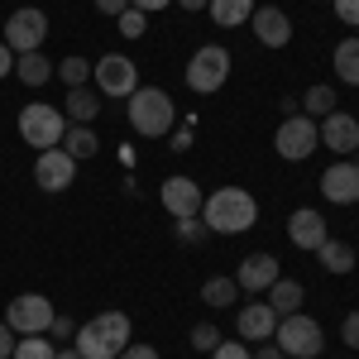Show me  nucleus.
I'll use <instances>...</instances> for the list:
<instances>
[{"label": "nucleus", "instance_id": "nucleus-1", "mask_svg": "<svg viewBox=\"0 0 359 359\" xmlns=\"http://www.w3.org/2000/svg\"><path fill=\"white\" fill-rule=\"evenodd\" d=\"M254 221H259V206L245 187H221L201 201V225L211 235H245Z\"/></svg>", "mask_w": 359, "mask_h": 359}, {"label": "nucleus", "instance_id": "nucleus-2", "mask_svg": "<svg viewBox=\"0 0 359 359\" xmlns=\"http://www.w3.org/2000/svg\"><path fill=\"white\" fill-rule=\"evenodd\" d=\"M72 345H77L82 359H115L130 345V316L125 311H101V316H91L82 331H77Z\"/></svg>", "mask_w": 359, "mask_h": 359}, {"label": "nucleus", "instance_id": "nucleus-3", "mask_svg": "<svg viewBox=\"0 0 359 359\" xmlns=\"http://www.w3.org/2000/svg\"><path fill=\"white\" fill-rule=\"evenodd\" d=\"M130 125H135V135H144V139H163L168 130L177 125L172 96L158 91V86H139L135 96H130Z\"/></svg>", "mask_w": 359, "mask_h": 359}, {"label": "nucleus", "instance_id": "nucleus-4", "mask_svg": "<svg viewBox=\"0 0 359 359\" xmlns=\"http://www.w3.org/2000/svg\"><path fill=\"white\" fill-rule=\"evenodd\" d=\"M273 345L287 359H316L321 350H326V331H321V321H311L306 311H292V316L278 321Z\"/></svg>", "mask_w": 359, "mask_h": 359}, {"label": "nucleus", "instance_id": "nucleus-5", "mask_svg": "<svg viewBox=\"0 0 359 359\" xmlns=\"http://www.w3.org/2000/svg\"><path fill=\"white\" fill-rule=\"evenodd\" d=\"M62 130H67V115L57 111V106L34 101V106L20 111V139L34 144L39 154H43V149H57V144H62Z\"/></svg>", "mask_w": 359, "mask_h": 359}, {"label": "nucleus", "instance_id": "nucleus-6", "mask_svg": "<svg viewBox=\"0 0 359 359\" xmlns=\"http://www.w3.org/2000/svg\"><path fill=\"white\" fill-rule=\"evenodd\" d=\"M273 149H278V158L302 163V158H311V154L321 149V125H316L311 115H287V120L278 125V135H273Z\"/></svg>", "mask_w": 359, "mask_h": 359}, {"label": "nucleus", "instance_id": "nucleus-7", "mask_svg": "<svg viewBox=\"0 0 359 359\" xmlns=\"http://www.w3.org/2000/svg\"><path fill=\"white\" fill-rule=\"evenodd\" d=\"M53 316L57 311L43 292H20V297H10V306H5V326L15 335H48Z\"/></svg>", "mask_w": 359, "mask_h": 359}, {"label": "nucleus", "instance_id": "nucleus-8", "mask_svg": "<svg viewBox=\"0 0 359 359\" xmlns=\"http://www.w3.org/2000/svg\"><path fill=\"white\" fill-rule=\"evenodd\" d=\"M230 77V53H225L221 43H206V48H196L192 62H187V86H192L196 96H216Z\"/></svg>", "mask_w": 359, "mask_h": 359}, {"label": "nucleus", "instance_id": "nucleus-9", "mask_svg": "<svg viewBox=\"0 0 359 359\" xmlns=\"http://www.w3.org/2000/svg\"><path fill=\"white\" fill-rule=\"evenodd\" d=\"M43 39H48V15L39 5H25L5 20V48L10 53H39Z\"/></svg>", "mask_w": 359, "mask_h": 359}, {"label": "nucleus", "instance_id": "nucleus-10", "mask_svg": "<svg viewBox=\"0 0 359 359\" xmlns=\"http://www.w3.org/2000/svg\"><path fill=\"white\" fill-rule=\"evenodd\" d=\"M91 77L101 86V96H135L139 91V67L125 53H106L101 62H91Z\"/></svg>", "mask_w": 359, "mask_h": 359}, {"label": "nucleus", "instance_id": "nucleus-11", "mask_svg": "<svg viewBox=\"0 0 359 359\" xmlns=\"http://www.w3.org/2000/svg\"><path fill=\"white\" fill-rule=\"evenodd\" d=\"M158 201H163L168 216H177V221H192V216H201V187H196L192 177H182V172H172L163 182V192H158Z\"/></svg>", "mask_w": 359, "mask_h": 359}, {"label": "nucleus", "instance_id": "nucleus-12", "mask_svg": "<svg viewBox=\"0 0 359 359\" xmlns=\"http://www.w3.org/2000/svg\"><path fill=\"white\" fill-rule=\"evenodd\" d=\"M321 196L331 201V206H355L359 201V163L350 158H340L321 172Z\"/></svg>", "mask_w": 359, "mask_h": 359}, {"label": "nucleus", "instance_id": "nucleus-13", "mask_svg": "<svg viewBox=\"0 0 359 359\" xmlns=\"http://www.w3.org/2000/svg\"><path fill=\"white\" fill-rule=\"evenodd\" d=\"M72 177H77V158H67L62 149H43V154L34 158V182H39L43 192L72 187Z\"/></svg>", "mask_w": 359, "mask_h": 359}, {"label": "nucleus", "instance_id": "nucleus-14", "mask_svg": "<svg viewBox=\"0 0 359 359\" xmlns=\"http://www.w3.org/2000/svg\"><path fill=\"white\" fill-rule=\"evenodd\" d=\"M287 240H292L297 249H306V254H316V249L331 240V230H326V216H321V211H311V206L292 211V216H287Z\"/></svg>", "mask_w": 359, "mask_h": 359}, {"label": "nucleus", "instance_id": "nucleus-15", "mask_svg": "<svg viewBox=\"0 0 359 359\" xmlns=\"http://www.w3.org/2000/svg\"><path fill=\"white\" fill-rule=\"evenodd\" d=\"M249 25H254V39H259L264 48H287V39H292V20H287L278 5L254 10V15H249Z\"/></svg>", "mask_w": 359, "mask_h": 359}, {"label": "nucleus", "instance_id": "nucleus-16", "mask_svg": "<svg viewBox=\"0 0 359 359\" xmlns=\"http://www.w3.org/2000/svg\"><path fill=\"white\" fill-rule=\"evenodd\" d=\"M321 144L335 149L340 158H350V154L359 149V120H355V115H345V111H331L326 120H321Z\"/></svg>", "mask_w": 359, "mask_h": 359}, {"label": "nucleus", "instance_id": "nucleus-17", "mask_svg": "<svg viewBox=\"0 0 359 359\" xmlns=\"http://www.w3.org/2000/svg\"><path fill=\"white\" fill-rule=\"evenodd\" d=\"M235 326H240V335H245V340L264 345V340H273V331H278V311L269 302H249V306H240Z\"/></svg>", "mask_w": 359, "mask_h": 359}, {"label": "nucleus", "instance_id": "nucleus-18", "mask_svg": "<svg viewBox=\"0 0 359 359\" xmlns=\"http://www.w3.org/2000/svg\"><path fill=\"white\" fill-rule=\"evenodd\" d=\"M278 278H283V273H278L273 254H249L245 264H240V273H235V283H240L245 292H269Z\"/></svg>", "mask_w": 359, "mask_h": 359}, {"label": "nucleus", "instance_id": "nucleus-19", "mask_svg": "<svg viewBox=\"0 0 359 359\" xmlns=\"http://www.w3.org/2000/svg\"><path fill=\"white\" fill-rule=\"evenodd\" d=\"M302 283H292V278H278L273 287H269V297H264V302L273 306L278 311V321H283V316H292V311H302Z\"/></svg>", "mask_w": 359, "mask_h": 359}, {"label": "nucleus", "instance_id": "nucleus-20", "mask_svg": "<svg viewBox=\"0 0 359 359\" xmlns=\"http://www.w3.org/2000/svg\"><path fill=\"white\" fill-rule=\"evenodd\" d=\"M62 106H67L62 115H67L72 125H91V120H96V111H101V91H86V86H72Z\"/></svg>", "mask_w": 359, "mask_h": 359}, {"label": "nucleus", "instance_id": "nucleus-21", "mask_svg": "<svg viewBox=\"0 0 359 359\" xmlns=\"http://www.w3.org/2000/svg\"><path fill=\"white\" fill-rule=\"evenodd\" d=\"M57 149H62L67 158H91V154L101 149V139H96V130H91V125H67Z\"/></svg>", "mask_w": 359, "mask_h": 359}, {"label": "nucleus", "instance_id": "nucleus-22", "mask_svg": "<svg viewBox=\"0 0 359 359\" xmlns=\"http://www.w3.org/2000/svg\"><path fill=\"white\" fill-rule=\"evenodd\" d=\"M15 77L25 86H43L53 77V62L43 57V48H39V53H15Z\"/></svg>", "mask_w": 359, "mask_h": 359}, {"label": "nucleus", "instance_id": "nucleus-23", "mask_svg": "<svg viewBox=\"0 0 359 359\" xmlns=\"http://www.w3.org/2000/svg\"><path fill=\"white\" fill-rule=\"evenodd\" d=\"M331 62H335V77L345 86H359V39H340Z\"/></svg>", "mask_w": 359, "mask_h": 359}, {"label": "nucleus", "instance_id": "nucleus-24", "mask_svg": "<svg viewBox=\"0 0 359 359\" xmlns=\"http://www.w3.org/2000/svg\"><path fill=\"white\" fill-rule=\"evenodd\" d=\"M206 10H211V20L221 29H235V25H249V15H254L259 5H254V0H211Z\"/></svg>", "mask_w": 359, "mask_h": 359}, {"label": "nucleus", "instance_id": "nucleus-25", "mask_svg": "<svg viewBox=\"0 0 359 359\" xmlns=\"http://www.w3.org/2000/svg\"><path fill=\"white\" fill-rule=\"evenodd\" d=\"M316 254H321V269H326V273H350V269H355V249L345 245V240H326Z\"/></svg>", "mask_w": 359, "mask_h": 359}, {"label": "nucleus", "instance_id": "nucleus-26", "mask_svg": "<svg viewBox=\"0 0 359 359\" xmlns=\"http://www.w3.org/2000/svg\"><path fill=\"white\" fill-rule=\"evenodd\" d=\"M235 292H240V283H235V278H206L201 302H206V306H230V302H235Z\"/></svg>", "mask_w": 359, "mask_h": 359}, {"label": "nucleus", "instance_id": "nucleus-27", "mask_svg": "<svg viewBox=\"0 0 359 359\" xmlns=\"http://www.w3.org/2000/svg\"><path fill=\"white\" fill-rule=\"evenodd\" d=\"M297 106H306L302 115H311V120H316V115L326 120V115L335 111V91H331V86H306V96L297 101Z\"/></svg>", "mask_w": 359, "mask_h": 359}, {"label": "nucleus", "instance_id": "nucleus-28", "mask_svg": "<svg viewBox=\"0 0 359 359\" xmlns=\"http://www.w3.org/2000/svg\"><path fill=\"white\" fill-rule=\"evenodd\" d=\"M53 77H62V82H67V91H72V86H86V77H91V62H86V57H62V62H53Z\"/></svg>", "mask_w": 359, "mask_h": 359}, {"label": "nucleus", "instance_id": "nucleus-29", "mask_svg": "<svg viewBox=\"0 0 359 359\" xmlns=\"http://www.w3.org/2000/svg\"><path fill=\"white\" fill-rule=\"evenodd\" d=\"M10 359H57V350L48 345V335H20Z\"/></svg>", "mask_w": 359, "mask_h": 359}, {"label": "nucleus", "instance_id": "nucleus-30", "mask_svg": "<svg viewBox=\"0 0 359 359\" xmlns=\"http://www.w3.org/2000/svg\"><path fill=\"white\" fill-rule=\"evenodd\" d=\"M216 345H221V331H216L211 321H201V326H192V350H206V355H211Z\"/></svg>", "mask_w": 359, "mask_h": 359}, {"label": "nucleus", "instance_id": "nucleus-31", "mask_svg": "<svg viewBox=\"0 0 359 359\" xmlns=\"http://www.w3.org/2000/svg\"><path fill=\"white\" fill-rule=\"evenodd\" d=\"M144 25H149V15H139V10H125V15H120V34H125V39H139Z\"/></svg>", "mask_w": 359, "mask_h": 359}, {"label": "nucleus", "instance_id": "nucleus-32", "mask_svg": "<svg viewBox=\"0 0 359 359\" xmlns=\"http://www.w3.org/2000/svg\"><path fill=\"white\" fill-rule=\"evenodd\" d=\"M335 20L345 29H359V0H335Z\"/></svg>", "mask_w": 359, "mask_h": 359}, {"label": "nucleus", "instance_id": "nucleus-33", "mask_svg": "<svg viewBox=\"0 0 359 359\" xmlns=\"http://www.w3.org/2000/svg\"><path fill=\"white\" fill-rule=\"evenodd\" d=\"M211 359H254V355H249V345H240V340H235V345H230V340H221V345L211 350Z\"/></svg>", "mask_w": 359, "mask_h": 359}, {"label": "nucleus", "instance_id": "nucleus-34", "mask_svg": "<svg viewBox=\"0 0 359 359\" xmlns=\"http://www.w3.org/2000/svg\"><path fill=\"white\" fill-rule=\"evenodd\" d=\"M177 235H182V240H201V235H211V230L201 225V216H192V221H177Z\"/></svg>", "mask_w": 359, "mask_h": 359}, {"label": "nucleus", "instance_id": "nucleus-35", "mask_svg": "<svg viewBox=\"0 0 359 359\" xmlns=\"http://www.w3.org/2000/svg\"><path fill=\"white\" fill-rule=\"evenodd\" d=\"M340 335H345V345H350V350H359V311H350V316H345Z\"/></svg>", "mask_w": 359, "mask_h": 359}, {"label": "nucleus", "instance_id": "nucleus-36", "mask_svg": "<svg viewBox=\"0 0 359 359\" xmlns=\"http://www.w3.org/2000/svg\"><path fill=\"white\" fill-rule=\"evenodd\" d=\"M115 359H158V350H154V345H135V340H130V345H125Z\"/></svg>", "mask_w": 359, "mask_h": 359}, {"label": "nucleus", "instance_id": "nucleus-37", "mask_svg": "<svg viewBox=\"0 0 359 359\" xmlns=\"http://www.w3.org/2000/svg\"><path fill=\"white\" fill-rule=\"evenodd\" d=\"M15 340H20V335L10 331V326H5V316H0V359H10V355H15Z\"/></svg>", "mask_w": 359, "mask_h": 359}, {"label": "nucleus", "instance_id": "nucleus-38", "mask_svg": "<svg viewBox=\"0 0 359 359\" xmlns=\"http://www.w3.org/2000/svg\"><path fill=\"white\" fill-rule=\"evenodd\" d=\"M48 335H62V340H77V326H72L67 316H53V326H48Z\"/></svg>", "mask_w": 359, "mask_h": 359}, {"label": "nucleus", "instance_id": "nucleus-39", "mask_svg": "<svg viewBox=\"0 0 359 359\" xmlns=\"http://www.w3.org/2000/svg\"><path fill=\"white\" fill-rule=\"evenodd\" d=\"M168 5H172V0H130V10H139V15H158Z\"/></svg>", "mask_w": 359, "mask_h": 359}, {"label": "nucleus", "instance_id": "nucleus-40", "mask_svg": "<svg viewBox=\"0 0 359 359\" xmlns=\"http://www.w3.org/2000/svg\"><path fill=\"white\" fill-rule=\"evenodd\" d=\"M96 10H101V15H115V20H120V15L130 10V0H96Z\"/></svg>", "mask_w": 359, "mask_h": 359}, {"label": "nucleus", "instance_id": "nucleus-41", "mask_svg": "<svg viewBox=\"0 0 359 359\" xmlns=\"http://www.w3.org/2000/svg\"><path fill=\"white\" fill-rule=\"evenodd\" d=\"M10 72H15V53H10L5 39H0V77H10Z\"/></svg>", "mask_w": 359, "mask_h": 359}, {"label": "nucleus", "instance_id": "nucleus-42", "mask_svg": "<svg viewBox=\"0 0 359 359\" xmlns=\"http://www.w3.org/2000/svg\"><path fill=\"white\" fill-rule=\"evenodd\" d=\"M254 359H287V355H283V350H278L273 340H264V345H259V355H254Z\"/></svg>", "mask_w": 359, "mask_h": 359}, {"label": "nucleus", "instance_id": "nucleus-43", "mask_svg": "<svg viewBox=\"0 0 359 359\" xmlns=\"http://www.w3.org/2000/svg\"><path fill=\"white\" fill-rule=\"evenodd\" d=\"M172 5H182V10H192V15H196V10H206L211 0H172Z\"/></svg>", "mask_w": 359, "mask_h": 359}, {"label": "nucleus", "instance_id": "nucleus-44", "mask_svg": "<svg viewBox=\"0 0 359 359\" xmlns=\"http://www.w3.org/2000/svg\"><path fill=\"white\" fill-rule=\"evenodd\" d=\"M57 359H82V355H77V345H72V350H57Z\"/></svg>", "mask_w": 359, "mask_h": 359}]
</instances>
